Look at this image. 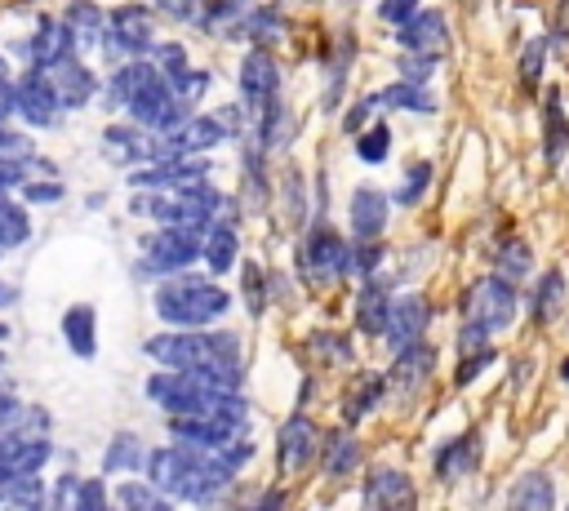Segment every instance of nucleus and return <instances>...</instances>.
I'll list each match as a JSON object with an SVG mask.
<instances>
[{"label": "nucleus", "instance_id": "1", "mask_svg": "<svg viewBox=\"0 0 569 511\" xmlns=\"http://www.w3.org/2000/svg\"><path fill=\"white\" fill-rule=\"evenodd\" d=\"M142 351L173 369V373H200L204 382L222 387V391H240L244 387V364H240V338L218 329H169L142 342Z\"/></svg>", "mask_w": 569, "mask_h": 511}, {"label": "nucleus", "instance_id": "2", "mask_svg": "<svg viewBox=\"0 0 569 511\" xmlns=\"http://www.w3.org/2000/svg\"><path fill=\"white\" fill-rule=\"evenodd\" d=\"M236 471H227L209 449L196 444H164L147 453V484L178 502H209L231 484Z\"/></svg>", "mask_w": 569, "mask_h": 511}, {"label": "nucleus", "instance_id": "3", "mask_svg": "<svg viewBox=\"0 0 569 511\" xmlns=\"http://www.w3.org/2000/svg\"><path fill=\"white\" fill-rule=\"evenodd\" d=\"M147 395L169 413V418H240L249 422V404L240 391H222L204 382L200 373H173L160 369L147 378Z\"/></svg>", "mask_w": 569, "mask_h": 511}, {"label": "nucleus", "instance_id": "4", "mask_svg": "<svg viewBox=\"0 0 569 511\" xmlns=\"http://www.w3.org/2000/svg\"><path fill=\"white\" fill-rule=\"evenodd\" d=\"M231 293L204 275H169L156 289V315L169 329H209L218 315H227Z\"/></svg>", "mask_w": 569, "mask_h": 511}, {"label": "nucleus", "instance_id": "5", "mask_svg": "<svg viewBox=\"0 0 569 511\" xmlns=\"http://www.w3.org/2000/svg\"><path fill=\"white\" fill-rule=\"evenodd\" d=\"M511 315H516V289L502 284L498 275L476 280V284L467 289V298H462V333H458V351H462V355L485 351V347H489L485 338L498 333V329H507Z\"/></svg>", "mask_w": 569, "mask_h": 511}, {"label": "nucleus", "instance_id": "6", "mask_svg": "<svg viewBox=\"0 0 569 511\" xmlns=\"http://www.w3.org/2000/svg\"><path fill=\"white\" fill-rule=\"evenodd\" d=\"M222 209H227V196H218L209 182H196L182 191H151L133 204V213H147L160 227H182V231H204L222 222Z\"/></svg>", "mask_w": 569, "mask_h": 511}, {"label": "nucleus", "instance_id": "7", "mask_svg": "<svg viewBox=\"0 0 569 511\" xmlns=\"http://www.w3.org/2000/svg\"><path fill=\"white\" fill-rule=\"evenodd\" d=\"M200 240L204 231H182V227H156L142 240V258H138V275H182L196 258H200Z\"/></svg>", "mask_w": 569, "mask_h": 511}, {"label": "nucleus", "instance_id": "8", "mask_svg": "<svg viewBox=\"0 0 569 511\" xmlns=\"http://www.w3.org/2000/svg\"><path fill=\"white\" fill-rule=\"evenodd\" d=\"M111 62H138L142 53L156 49V22L142 4H120L107 13V31H102V44H98Z\"/></svg>", "mask_w": 569, "mask_h": 511}, {"label": "nucleus", "instance_id": "9", "mask_svg": "<svg viewBox=\"0 0 569 511\" xmlns=\"http://www.w3.org/2000/svg\"><path fill=\"white\" fill-rule=\"evenodd\" d=\"M347 258H351V249L342 244V236L333 231V227H325V222H316L307 236H302V244H298V271L320 289V284H333L338 275H347Z\"/></svg>", "mask_w": 569, "mask_h": 511}, {"label": "nucleus", "instance_id": "10", "mask_svg": "<svg viewBox=\"0 0 569 511\" xmlns=\"http://www.w3.org/2000/svg\"><path fill=\"white\" fill-rule=\"evenodd\" d=\"M13 93H18V116H22L31 129H53V124H58L62 102H58V93H53L49 71L27 67V71L13 80Z\"/></svg>", "mask_w": 569, "mask_h": 511}, {"label": "nucleus", "instance_id": "11", "mask_svg": "<svg viewBox=\"0 0 569 511\" xmlns=\"http://www.w3.org/2000/svg\"><path fill=\"white\" fill-rule=\"evenodd\" d=\"M320 440H325V435H320V427H316L307 413L284 418V427L276 431V467H280L284 475L311 467V462L320 458Z\"/></svg>", "mask_w": 569, "mask_h": 511}, {"label": "nucleus", "instance_id": "12", "mask_svg": "<svg viewBox=\"0 0 569 511\" xmlns=\"http://www.w3.org/2000/svg\"><path fill=\"white\" fill-rule=\"evenodd\" d=\"M365 511H418V493L413 480L400 467H373L365 475V493H360Z\"/></svg>", "mask_w": 569, "mask_h": 511}, {"label": "nucleus", "instance_id": "13", "mask_svg": "<svg viewBox=\"0 0 569 511\" xmlns=\"http://www.w3.org/2000/svg\"><path fill=\"white\" fill-rule=\"evenodd\" d=\"M240 98L249 111H267L271 102H280V67L267 49H249L240 58Z\"/></svg>", "mask_w": 569, "mask_h": 511}, {"label": "nucleus", "instance_id": "14", "mask_svg": "<svg viewBox=\"0 0 569 511\" xmlns=\"http://www.w3.org/2000/svg\"><path fill=\"white\" fill-rule=\"evenodd\" d=\"M427 320H431V307H427V298H422V293L391 298L387 329H382L387 347H391L396 355H400V351H409V347H418V342H422V333H427Z\"/></svg>", "mask_w": 569, "mask_h": 511}, {"label": "nucleus", "instance_id": "15", "mask_svg": "<svg viewBox=\"0 0 569 511\" xmlns=\"http://www.w3.org/2000/svg\"><path fill=\"white\" fill-rule=\"evenodd\" d=\"M169 435L178 444H196V449H218L236 435H249V422L240 418H169Z\"/></svg>", "mask_w": 569, "mask_h": 511}, {"label": "nucleus", "instance_id": "16", "mask_svg": "<svg viewBox=\"0 0 569 511\" xmlns=\"http://www.w3.org/2000/svg\"><path fill=\"white\" fill-rule=\"evenodd\" d=\"M400 44L409 49V53H418V58H440L445 49H449V27H445V13L440 9H418L405 27H400Z\"/></svg>", "mask_w": 569, "mask_h": 511}, {"label": "nucleus", "instance_id": "17", "mask_svg": "<svg viewBox=\"0 0 569 511\" xmlns=\"http://www.w3.org/2000/svg\"><path fill=\"white\" fill-rule=\"evenodd\" d=\"M27 53H31V67H36V71H53L58 62L76 58V40H71V31H67L58 18H40L36 31H31Z\"/></svg>", "mask_w": 569, "mask_h": 511}, {"label": "nucleus", "instance_id": "18", "mask_svg": "<svg viewBox=\"0 0 569 511\" xmlns=\"http://www.w3.org/2000/svg\"><path fill=\"white\" fill-rule=\"evenodd\" d=\"M347 213H351V236H356V244H378V236H382V227H387V196H382L378 187H356Z\"/></svg>", "mask_w": 569, "mask_h": 511}, {"label": "nucleus", "instance_id": "19", "mask_svg": "<svg viewBox=\"0 0 569 511\" xmlns=\"http://www.w3.org/2000/svg\"><path fill=\"white\" fill-rule=\"evenodd\" d=\"M102 151H107L116 164H151V160H156V133H147V129H138V124H107Z\"/></svg>", "mask_w": 569, "mask_h": 511}, {"label": "nucleus", "instance_id": "20", "mask_svg": "<svg viewBox=\"0 0 569 511\" xmlns=\"http://www.w3.org/2000/svg\"><path fill=\"white\" fill-rule=\"evenodd\" d=\"M49 80H53L58 102H62V107H71V111H80V107H84V102L98 93V80H93V71H89L80 58L58 62V67L49 71Z\"/></svg>", "mask_w": 569, "mask_h": 511}, {"label": "nucleus", "instance_id": "21", "mask_svg": "<svg viewBox=\"0 0 569 511\" xmlns=\"http://www.w3.org/2000/svg\"><path fill=\"white\" fill-rule=\"evenodd\" d=\"M431 369H436V351H431L427 342H418V347H409V351L396 355V364H391V373H387V387H391L396 395H413V391L431 378Z\"/></svg>", "mask_w": 569, "mask_h": 511}, {"label": "nucleus", "instance_id": "22", "mask_svg": "<svg viewBox=\"0 0 569 511\" xmlns=\"http://www.w3.org/2000/svg\"><path fill=\"white\" fill-rule=\"evenodd\" d=\"M507 511H556V484L547 471H525L511 493H507Z\"/></svg>", "mask_w": 569, "mask_h": 511}, {"label": "nucleus", "instance_id": "23", "mask_svg": "<svg viewBox=\"0 0 569 511\" xmlns=\"http://www.w3.org/2000/svg\"><path fill=\"white\" fill-rule=\"evenodd\" d=\"M62 338H67V347H71L80 360H89V355L98 351V315H93L89 302H76V307L62 311Z\"/></svg>", "mask_w": 569, "mask_h": 511}, {"label": "nucleus", "instance_id": "24", "mask_svg": "<svg viewBox=\"0 0 569 511\" xmlns=\"http://www.w3.org/2000/svg\"><path fill=\"white\" fill-rule=\"evenodd\" d=\"M236 253H240V240H236V227H231V222H213V227H204L200 258H204V267H209L213 275L231 271V267H236Z\"/></svg>", "mask_w": 569, "mask_h": 511}, {"label": "nucleus", "instance_id": "25", "mask_svg": "<svg viewBox=\"0 0 569 511\" xmlns=\"http://www.w3.org/2000/svg\"><path fill=\"white\" fill-rule=\"evenodd\" d=\"M356 462H360V440L351 431H329L320 440V467H325V475L342 480V475L356 471Z\"/></svg>", "mask_w": 569, "mask_h": 511}, {"label": "nucleus", "instance_id": "26", "mask_svg": "<svg viewBox=\"0 0 569 511\" xmlns=\"http://www.w3.org/2000/svg\"><path fill=\"white\" fill-rule=\"evenodd\" d=\"M62 27L71 31L76 49H80V44H102L107 13H102L93 0H71V4H67V13H62Z\"/></svg>", "mask_w": 569, "mask_h": 511}, {"label": "nucleus", "instance_id": "27", "mask_svg": "<svg viewBox=\"0 0 569 511\" xmlns=\"http://www.w3.org/2000/svg\"><path fill=\"white\" fill-rule=\"evenodd\" d=\"M240 22L244 27H236V36H244V40H253V49H262L284 31V9L280 4H249L240 13Z\"/></svg>", "mask_w": 569, "mask_h": 511}, {"label": "nucleus", "instance_id": "28", "mask_svg": "<svg viewBox=\"0 0 569 511\" xmlns=\"http://www.w3.org/2000/svg\"><path fill=\"white\" fill-rule=\"evenodd\" d=\"M387 311H391V293H387L378 280H369V284L360 289V298H356V324H360V333L378 338V333L387 329Z\"/></svg>", "mask_w": 569, "mask_h": 511}, {"label": "nucleus", "instance_id": "29", "mask_svg": "<svg viewBox=\"0 0 569 511\" xmlns=\"http://www.w3.org/2000/svg\"><path fill=\"white\" fill-rule=\"evenodd\" d=\"M147 467V444L133 435V431H116L107 453H102V475H116V471H138Z\"/></svg>", "mask_w": 569, "mask_h": 511}, {"label": "nucleus", "instance_id": "30", "mask_svg": "<svg viewBox=\"0 0 569 511\" xmlns=\"http://www.w3.org/2000/svg\"><path fill=\"white\" fill-rule=\"evenodd\" d=\"M529 267H533V253H529V244H525V240H507V244L498 249V267H493V275H498L502 284L520 289V284L529 280Z\"/></svg>", "mask_w": 569, "mask_h": 511}, {"label": "nucleus", "instance_id": "31", "mask_svg": "<svg viewBox=\"0 0 569 511\" xmlns=\"http://www.w3.org/2000/svg\"><path fill=\"white\" fill-rule=\"evenodd\" d=\"M471 467H476V435H453L449 444H440V453H436V475L440 480H453Z\"/></svg>", "mask_w": 569, "mask_h": 511}, {"label": "nucleus", "instance_id": "32", "mask_svg": "<svg viewBox=\"0 0 569 511\" xmlns=\"http://www.w3.org/2000/svg\"><path fill=\"white\" fill-rule=\"evenodd\" d=\"M382 391H387V378H378V373H360L356 387H351L347 400H342V418H347V422H360V418L378 404Z\"/></svg>", "mask_w": 569, "mask_h": 511}, {"label": "nucleus", "instance_id": "33", "mask_svg": "<svg viewBox=\"0 0 569 511\" xmlns=\"http://www.w3.org/2000/svg\"><path fill=\"white\" fill-rule=\"evenodd\" d=\"M565 142H569V124H565L560 93L551 89V93H547V138H542V156H547V164H556V160L565 156Z\"/></svg>", "mask_w": 569, "mask_h": 511}, {"label": "nucleus", "instance_id": "34", "mask_svg": "<svg viewBox=\"0 0 569 511\" xmlns=\"http://www.w3.org/2000/svg\"><path fill=\"white\" fill-rule=\"evenodd\" d=\"M116 507H120V511H173V502H169L164 493H156L151 484H142V480L120 484V489H116Z\"/></svg>", "mask_w": 569, "mask_h": 511}, {"label": "nucleus", "instance_id": "35", "mask_svg": "<svg viewBox=\"0 0 569 511\" xmlns=\"http://www.w3.org/2000/svg\"><path fill=\"white\" fill-rule=\"evenodd\" d=\"M560 302H565V275L560 271H547L538 280V293H533V320L538 324H551L560 315Z\"/></svg>", "mask_w": 569, "mask_h": 511}, {"label": "nucleus", "instance_id": "36", "mask_svg": "<svg viewBox=\"0 0 569 511\" xmlns=\"http://www.w3.org/2000/svg\"><path fill=\"white\" fill-rule=\"evenodd\" d=\"M378 107H405V111H436V98L427 93V84H391L378 89Z\"/></svg>", "mask_w": 569, "mask_h": 511}, {"label": "nucleus", "instance_id": "37", "mask_svg": "<svg viewBox=\"0 0 569 511\" xmlns=\"http://www.w3.org/2000/svg\"><path fill=\"white\" fill-rule=\"evenodd\" d=\"M151 53H156V58H151V67L164 76V84H169V89H173V84H178V80L191 71V62H187V49H182L178 40H164V44H156Z\"/></svg>", "mask_w": 569, "mask_h": 511}, {"label": "nucleus", "instance_id": "38", "mask_svg": "<svg viewBox=\"0 0 569 511\" xmlns=\"http://www.w3.org/2000/svg\"><path fill=\"white\" fill-rule=\"evenodd\" d=\"M36 498H44V480L40 475L0 471V507H9V502H36Z\"/></svg>", "mask_w": 569, "mask_h": 511}, {"label": "nucleus", "instance_id": "39", "mask_svg": "<svg viewBox=\"0 0 569 511\" xmlns=\"http://www.w3.org/2000/svg\"><path fill=\"white\" fill-rule=\"evenodd\" d=\"M27 236H31L27 209H22V204H9V200H0V249H18Z\"/></svg>", "mask_w": 569, "mask_h": 511}, {"label": "nucleus", "instance_id": "40", "mask_svg": "<svg viewBox=\"0 0 569 511\" xmlns=\"http://www.w3.org/2000/svg\"><path fill=\"white\" fill-rule=\"evenodd\" d=\"M387 151H391V129H387V124H369V129L356 133V156H360L365 164H382Z\"/></svg>", "mask_w": 569, "mask_h": 511}, {"label": "nucleus", "instance_id": "41", "mask_svg": "<svg viewBox=\"0 0 569 511\" xmlns=\"http://www.w3.org/2000/svg\"><path fill=\"white\" fill-rule=\"evenodd\" d=\"M267 204V182H262V156L244 151V209H262Z\"/></svg>", "mask_w": 569, "mask_h": 511}, {"label": "nucleus", "instance_id": "42", "mask_svg": "<svg viewBox=\"0 0 569 511\" xmlns=\"http://www.w3.org/2000/svg\"><path fill=\"white\" fill-rule=\"evenodd\" d=\"M196 9H200V18H204V27H213V22L240 18V13L249 9V0H196Z\"/></svg>", "mask_w": 569, "mask_h": 511}, {"label": "nucleus", "instance_id": "43", "mask_svg": "<svg viewBox=\"0 0 569 511\" xmlns=\"http://www.w3.org/2000/svg\"><path fill=\"white\" fill-rule=\"evenodd\" d=\"M244 284H240V293H244V302H249V311L258 315L262 307H267V275H262V267H244V275H240Z\"/></svg>", "mask_w": 569, "mask_h": 511}, {"label": "nucleus", "instance_id": "44", "mask_svg": "<svg viewBox=\"0 0 569 511\" xmlns=\"http://www.w3.org/2000/svg\"><path fill=\"white\" fill-rule=\"evenodd\" d=\"M71 511H111V502H107V484L102 480H80V489H76V507Z\"/></svg>", "mask_w": 569, "mask_h": 511}, {"label": "nucleus", "instance_id": "45", "mask_svg": "<svg viewBox=\"0 0 569 511\" xmlns=\"http://www.w3.org/2000/svg\"><path fill=\"white\" fill-rule=\"evenodd\" d=\"M427 182H431V164H413V169L405 173V187L396 191V200H400V204H418V196L427 191Z\"/></svg>", "mask_w": 569, "mask_h": 511}, {"label": "nucleus", "instance_id": "46", "mask_svg": "<svg viewBox=\"0 0 569 511\" xmlns=\"http://www.w3.org/2000/svg\"><path fill=\"white\" fill-rule=\"evenodd\" d=\"M542 53H547V40H529V44H525V58H520V80H525V89H533V84H538Z\"/></svg>", "mask_w": 569, "mask_h": 511}, {"label": "nucleus", "instance_id": "47", "mask_svg": "<svg viewBox=\"0 0 569 511\" xmlns=\"http://www.w3.org/2000/svg\"><path fill=\"white\" fill-rule=\"evenodd\" d=\"M413 13H418V0H378V18H382V22H391L396 31H400Z\"/></svg>", "mask_w": 569, "mask_h": 511}, {"label": "nucleus", "instance_id": "48", "mask_svg": "<svg viewBox=\"0 0 569 511\" xmlns=\"http://www.w3.org/2000/svg\"><path fill=\"white\" fill-rule=\"evenodd\" d=\"M431 71H436L431 58H418V53H405V58H400V76H405V84H427Z\"/></svg>", "mask_w": 569, "mask_h": 511}, {"label": "nucleus", "instance_id": "49", "mask_svg": "<svg viewBox=\"0 0 569 511\" xmlns=\"http://www.w3.org/2000/svg\"><path fill=\"white\" fill-rule=\"evenodd\" d=\"M316 351L325 360H351V347L342 338H333V333H316Z\"/></svg>", "mask_w": 569, "mask_h": 511}, {"label": "nucleus", "instance_id": "50", "mask_svg": "<svg viewBox=\"0 0 569 511\" xmlns=\"http://www.w3.org/2000/svg\"><path fill=\"white\" fill-rule=\"evenodd\" d=\"M22 413H27V409H22L9 391H0V431H13V427L22 422Z\"/></svg>", "mask_w": 569, "mask_h": 511}, {"label": "nucleus", "instance_id": "51", "mask_svg": "<svg viewBox=\"0 0 569 511\" xmlns=\"http://www.w3.org/2000/svg\"><path fill=\"white\" fill-rule=\"evenodd\" d=\"M373 107H378V93H369V98H360V102H356V107L347 111V120H342V124H347V133H360V124H365V116H369Z\"/></svg>", "mask_w": 569, "mask_h": 511}, {"label": "nucleus", "instance_id": "52", "mask_svg": "<svg viewBox=\"0 0 569 511\" xmlns=\"http://www.w3.org/2000/svg\"><path fill=\"white\" fill-rule=\"evenodd\" d=\"M27 200L31 204H53V200H62V187L58 182H27Z\"/></svg>", "mask_w": 569, "mask_h": 511}, {"label": "nucleus", "instance_id": "53", "mask_svg": "<svg viewBox=\"0 0 569 511\" xmlns=\"http://www.w3.org/2000/svg\"><path fill=\"white\" fill-rule=\"evenodd\" d=\"M13 111H18V93H13V84H9V80H0V124H4Z\"/></svg>", "mask_w": 569, "mask_h": 511}, {"label": "nucleus", "instance_id": "54", "mask_svg": "<svg viewBox=\"0 0 569 511\" xmlns=\"http://www.w3.org/2000/svg\"><path fill=\"white\" fill-rule=\"evenodd\" d=\"M160 4H164V9H169V13H178V18H182V22H191V18H196V13H200V9H196V0H160Z\"/></svg>", "mask_w": 569, "mask_h": 511}, {"label": "nucleus", "instance_id": "55", "mask_svg": "<svg viewBox=\"0 0 569 511\" xmlns=\"http://www.w3.org/2000/svg\"><path fill=\"white\" fill-rule=\"evenodd\" d=\"M244 511H284V493L276 489V493H262L253 507H244Z\"/></svg>", "mask_w": 569, "mask_h": 511}, {"label": "nucleus", "instance_id": "56", "mask_svg": "<svg viewBox=\"0 0 569 511\" xmlns=\"http://www.w3.org/2000/svg\"><path fill=\"white\" fill-rule=\"evenodd\" d=\"M13 182H22V169H9V164H0V200H4V191H9Z\"/></svg>", "mask_w": 569, "mask_h": 511}, {"label": "nucleus", "instance_id": "57", "mask_svg": "<svg viewBox=\"0 0 569 511\" xmlns=\"http://www.w3.org/2000/svg\"><path fill=\"white\" fill-rule=\"evenodd\" d=\"M9 302H13V289H9V284L0 280V307H9Z\"/></svg>", "mask_w": 569, "mask_h": 511}, {"label": "nucleus", "instance_id": "58", "mask_svg": "<svg viewBox=\"0 0 569 511\" xmlns=\"http://www.w3.org/2000/svg\"><path fill=\"white\" fill-rule=\"evenodd\" d=\"M4 338H9V324H4V320H0V342H4Z\"/></svg>", "mask_w": 569, "mask_h": 511}, {"label": "nucleus", "instance_id": "59", "mask_svg": "<svg viewBox=\"0 0 569 511\" xmlns=\"http://www.w3.org/2000/svg\"><path fill=\"white\" fill-rule=\"evenodd\" d=\"M560 373H565V382H569V360H565V364H560Z\"/></svg>", "mask_w": 569, "mask_h": 511}, {"label": "nucleus", "instance_id": "60", "mask_svg": "<svg viewBox=\"0 0 569 511\" xmlns=\"http://www.w3.org/2000/svg\"><path fill=\"white\" fill-rule=\"evenodd\" d=\"M0 80H4V58H0Z\"/></svg>", "mask_w": 569, "mask_h": 511}, {"label": "nucleus", "instance_id": "61", "mask_svg": "<svg viewBox=\"0 0 569 511\" xmlns=\"http://www.w3.org/2000/svg\"><path fill=\"white\" fill-rule=\"evenodd\" d=\"M0 369H4V351H0Z\"/></svg>", "mask_w": 569, "mask_h": 511}]
</instances>
